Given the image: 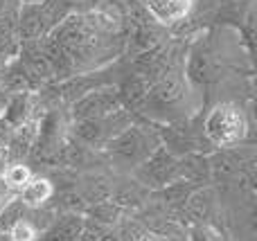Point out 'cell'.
Listing matches in <instances>:
<instances>
[{
	"instance_id": "obj_1",
	"label": "cell",
	"mask_w": 257,
	"mask_h": 241,
	"mask_svg": "<svg viewBox=\"0 0 257 241\" xmlns=\"http://www.w3.org/2000/svg\"><path fill=\"white\" fill-rule=\"evenodd\" d=\"M126 34L128 30L122 23L104 16L97 9H86L66 16L41 41V45L52 68L54 81H66L122 59Z\"/></svg>"
},
{
	"instance_id": "obj_2",
	"label": "cell",
	"mask_w": 257,
	"mask_h": 241,
	"mask_svg": "<svg viewBox=\"0 0 257 241\" xmlns=\"http://www.w3.org/2000/svg\"><path fill=\"white\" fill-rule=\"evenodd\" d=\"M190 97L192 88L187 86V79L183 75V61H178L151 84L142 113L156 120H176L190 113L187 111Z\"/></svg>"
},
{
	"instance_id": "obj_3",
	"label": "cell",
	"mask_w": 257,
	"mask_h": 241,
	"mask_svg": "<svg viewBox=\"0 0 257 241\" xmlns=\"http://www.w3.org/2000/svg\"><path fill=\"white\" fill-rule=\"evenodd\" d=\"M187 61H183V75L192 90H208L212 84L221 81L226 72V57H223L214 32H205L190 43L185 50Z\"/></svg>"
},
{
	"instance_id": "obj_4",
	"label": "cell",
	"mask_w": 257,
	"mask_h": 241,
	"mask_svg": "<svg viewBox=\"0 0 257 241\" xmlns=\"http://www.w3.org/2000/svg\"><path fill=\"white\" fill-rule=\"evenodd\" d=\"M160 133L142 124H128L104 144V153L120 171H136L156 149L160 147Z\"/></svg>"
},
{
	"instance_id": "obj_5",
	"label": "cell",
	"mask_w": 257,
	"mask_h": 241,
	"mask_svg": "<svg viewBox=\"0 0 257 241\" xmlns=\"http://www.w3.org/2000/svg\"><path fill=\"white\" fill-rule=\"evenodd\" d=\"M205 142L217 149L237 147L248 135V120L239 104L235 102H219L205 113L201 124Z\"/></svg>"
},
{
	"instance_id": "obj_6",
	"label": "cell",
	"mask_w": 257,
	"mask_h": 241,
	"mask_svg": "<svg viewBox=\"0 0 257 241\" xmlns=\"http://www.w3.org/2000/svg\"><path fill=\"white\" fill-rule=\"evenodd\" d=\"M176 165H178V158H174V153L167 151V147L160 144V147L133 171V174H136V183L142 185V187H149V189L158 192L165 185L176 180Z\"/></svg>"
},
{
	"instance_id": "obj_7",
	"label": "cell",
	"mask_w": 257,
	"mask_h": 241,
	"mask_svg": "<svg viewBox=\"0 0 257 241\" xmlns=\"http://www.w3.org/2000/svg\"><path fill=\"white\" fill-rule=\"evenodd\" d=\"M122 102L117 95L115 86H102L95 88L90 93H86L84 97H79L77 102L70 104V117L72 120H97V117H106L111 113L120 111Z\"/></svg>"
},
{
	"instance_id": "obj_8",
	"label": "cell",
	"mask_w": 257,
	"mask_h": 241,
	"mask_svg": "<svg viewBox=\"0 0 257 241\" xmlns=\"http://www.w3.org/2000/svg\"><path fill=\"white\" fill-rule=\"evenodd\" d=\"M147 14L163 30H176L185 25L196 9V0H142Z\"/></svg>"
},
{
	"instance_id": "obj_9",
	"label": "cell",
	"mask_w": 257,
	"mask_h": 241,
	"mask_svg": "<svg viewBox=\"0 0 257 241\" xmlns=\"http://www.w3.org/2000/svg\"><path fill=\"white\" fill-rule=\"evenodd\" d=\"M18 61L23 63L30 77L39 84V88L43 86L52 84L54 81V75H52V68H50V61L43 52V45L41 41H27V43H21L18 45Z\"/></svg>"
},
{
	"instance_id": "obj_10",
	"label": "cell",
	"mask_w": 257,
	"mask_h": 241,
	"mask_svg": "<svg viewBox=\"0 0 257 241\" xmlns=\"http://www.w3.org/2000/svg\"><path fill=\"white\" fill-rule=\"evenodd\" d=\"M84 219L77 212H68L54 219L43 232L39 234L36 241H75L84 230Z\"/></svg>"
},
{
	"instance_id": "obj_11",
	"label": "cell",
	"mask_w": 257,
	"mask_h": 241,
	"mask_svg": "<svg viewBox=\"0 0 257 241\" xmlns=\"http://www.w3.org/2000/svg\"><path fill=\"white\" fill-rule=\"evenodd\" d=\"M34 97H36V93L9 95L7 104H5V111L0 117H3V122L12 131L23 126L25 122H30V115H32V111H34Z\"/></svg>"
},
{
	"instance_id": "obj_12",
	"label": "cell",
	"mask_w": 257,
	"mask_h": 241,
	"mask_svg": "<svg viewBox=\"0 0 257 241\" xmlns=\"http://www.w3.org/2000/svg\"><path fill=\"white\" fill-rule=\"evenodd\" d=\"M54 196V185L45 176H32L27 185L18 192V201L27 207V210H41L50 198Z\"/></svg>"
},
{
	"instance_id": "obj_13",
	"label": "cell",
	"mask_w": 257,
	"mask_h": 241,
	"mask_svg": "<svg viewBox=\"0 0 257 241\" xmlns=\"http://www.w3.org/2000/svg\"><path fill=\"white\" fill-rule=\"evenodd\" d=\"M32 176H34L32 169L27 165H23V162H7L5 171L0 174V183H3L9 192H21Z\"/></svg>"
},
{
	"instance_id": "obj_14",
	"label": "cell",
	"mask_w": 257,
	"mask_h": 241,
	"mask_svg": "<svg viewBox=\"0 0 257 241\" xmlns=\"http://www.w3.org/2000/svg\"><path fill=\"white\" fill-rule=\"evenodd\" d=\"M248 7H253V0H221L217 21H226L235 25V21H241V16Z\"/></svg>"
},
{
	"instance_id": "obj_15",
	"label": "cell",
	"mask_w": 257,
	"mask_h": 241,
	"mask_svg": "<svg viewBox=\"0 0 257 241\" xmlns=\"http://www.w3.org/2000/svg\"><path fill=\"white\" fill-rule=\"evenodd\" d=\"M39 234H41L39 225H36L32 219H25V216H21V219L7 230L9 241H36Z\"/></svg>"
},
{
	"instance_id": "obj_16",
	"label": "cell",
	"mask_w": 257,
	"mask_h": 241,
	"mask_svg": "<svg viewBox=\"0 0 257 241\" xmlns=\"http://www.w3.org/2000/svg\"><path fill=\"white\" fill-rule=\"evenodd\" d=\"M88 214L93 216L95 221H99V223H117V219L122 216V210L115 205V203L111 201H102V203H95L93 207L88 210Z\"/></svg>"
},
{
	"instance_id": "obj_17",
	"label": "cell",
	"mask_w": 257,
	"mask_h": 241,
	"mask_svg": "<svg viewBox=\"0 0 257 241\" xmlns=\"http://www.w3.org/2000/svg\"><path fill=\"white\" fill-rule=\"evenodd\" d=\"M149 237V232L145 230V225L138 221H124L120 228V241H145Z\"/></svg>"
},
{
	"instance_id": "obj_18",
	"label": "cell",
	"mask_w": 257,
	"mask_h": 241,
	"mask_svg": "<svg viewBox=\"0 0 257 241\" xmlns=\"http://www.w3.org/2000/svg\"><path fill=\"white\" fill-rule=\"evenodd\" d=\"M190 241H221V237L208 225H194L190 230Z\"/></svg>"
},
{
	"instance_id": "obj_19",
	"label": "cell",
	"mask_w": 257,
	"mask_h": 241,
	"mask_svg": "<svg viewBox=\"0 0 257 241\" xmlns=\"http://www.w3.org/2000/svg\"><path fill=\"white\" fill-rule=\"evenodd\" d=\"M7 158H9L7 149H5V147H0V174H3V171H5V167H7Z\"/></svg>"
},
{
	"instance_id": "obj_20",
	"label": "cell",
	"mask_w": 257,
	"mask_h": 241,
	"mask_svg": "<svg viewBox=\"0 0 257 241\" xmlns=\"http://www.w3.org/2000/svg\"><path fill=\"white\" fill-rule=\"evenodd\" d=\"M7 99H9V93L0 86V115H3V111H5V104H7Z\"/></svg>"
},
{
	"instance_id": "obj_21",
	"label": "cell",
	"mask_w": 257,
	"mask_h": 241,
	"mask_svg": "<svg viewBox=\"0 0 257 241\" xmlns=\"http://www.w3.org/2000/svg\"><path fill=\"white\" fill-rule=\"evenodd\" d=\"M9 59H14V57H3V54H0V81H3V77H5V70H7Z\"/></svg>"
},
{
	"instance_id": "obj_22",
	"label": "cell",
	"mask_w": 257,
	"mask_h": 241,
	"mask_svg": "<svg viewBox=\"0 0 257 241\" xmlns=\"http://www.w3.org/2000/svg\"><path fill=\"white\" fill-rule=\"evenodd\" d=\"M97 241H120V239H117L115 234H104V237H99Z\"/></svg>"
},
{
	"instance_id": "obj_23",
	"label": "cell",
	"mask_w": 257,
	"mask_h": 241,
	"mask_svg": "<svg viewBox=\"0 0 257 241\" xmlns=\"http://www.w3.org/2000/svg\"><path fill=\"white\" fill-rule=\"evenodd\" d=\"M21 3H43V0H21Z\"/></svg>"
}]
</instances>
